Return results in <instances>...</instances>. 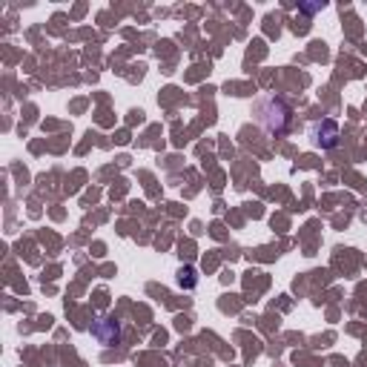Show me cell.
<instances>
[{"label":"cell","mask_w":367,"mask_h":367,"mask_svg":"<svg viewBox=\"0 0 367 367\" xmlns=\"http://www.w3.org/2000/svg\"><path fill=\"white\" fill-rule=\"evenodd\" d=\"M178 284H181V287H195V284H198L195 270H192V267H181V270H178Z\"/></svg>","instance_id":"4"},{"label":"cell","mask_w":367,"mask_h":367,"mask_svg":"<svg viewBox=\"0 0 367 367\" xmlns=\"http://www.w3.org/2000/svg\"><path fill=\"white\" fill-rule=\"evenodd\" d=\"M92 336H95L103 347H112V344H118V338H120V327H118L112 319H98V321L92 324Z\"/></svg>","instance_id":"3"},{"label":"cell","mask_w":367,"mask_h":367,"mask_svg":"<svg viewBox=\"0 0 367 367\" xmlns=\"http://www.w3.org/2000/svg\"><path fill=\"white\" fill-rule=\"evenodd\" d=\"M310 138H313L316 147L333 150L338 144V124L333 118H321V120H316V124L310 127Z\"/></svg>","instance_id":"2"},{"label":"cell","mask_w":367,"mask_h":367,"mask_svg":"<svg viewBox=\"0 0 367 367\" xmlns=\"http://www.w3.org/2000/svg\"><path fill=\"white\" fill-rule=\"evenodd\" d=\"M259 118H262V124L267 133H287L290 127V109L281 98H264L262 106H259Z\"/></svg>","instance_id":"1"}]
</instances>
